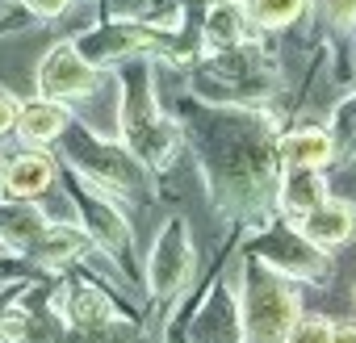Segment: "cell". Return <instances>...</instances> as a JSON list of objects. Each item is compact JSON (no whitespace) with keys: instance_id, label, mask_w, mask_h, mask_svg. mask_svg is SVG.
I'll list each match as a JSON object with an SVG mask.
<instances>
[{"instance_id":"6da1fadb","label":"cell","mask_w":356,"mask_h":343,"mask_svg":"<svg viewBox=\"0 0 356 343\" xmlns=\"http://www.w3.org/2000/svg\"><path fill=\"white\" fill-rule=\"evenodd\" d=\"M122 84V147L143 163V167H159L172 147H176V126L155 109V88H151V67L138 59H122L118 72Z\"/></svg>"},{"instance_id":"7a4b0ae2","label":"cell","mask_w":356,"mask_h":343,"mask_svg":"<svg viewBox=\"0 0 356 343\" xmlns=\"http://www.w3.org/2000/svg\"><path fill=\"white\" fill-rule=\"evenodd\" d=\"M59 147H63V159L76 167V176H84L88 185H97L105 193H126V197L143 189V163L122 142H105L72 122L59 134Z\"/></svg>"},{"instance_id":"3957f363","label":"cell","mask_w":356,"mask_h":343,"mask_svg":"<svg viewBox=\"0 0 356 343\" xmlns=\"http://www.w3.org/2000/svg\"><path fill=\"white\" fill-rule=\"evenodd\" d=\"M76 51L92 63V67H105V63H122V59H134V55H159V51H172V30L159 26V22H105V26H92L84 34L72 38Z\"/></svg>"},{"instance_id":"277c9868","label":"cell","mask_w":356,"mask_h":343,"mask_svg":"<svg viewBox=\"0 0 356 343\" xmlns=\"http://www.w3.org/2000/svg\"><path fill=\"white\" fill-rule=\"evenodd\" d=\"M293 318H298V293L281 276L252 268L248 272V331H252V339H260V343L285 339Z\"/></svg>"},{"instance_id":"5b68a950","label":"cell","mask_w":356,"mask_h":343,"mask_svg":"<svg viewBox=\"0 0 356 343\" xmlns=\"http://www.w3.org/2000/svg\"><path fill=\"white\" fill-rule=\"evenodd\" d=\"M34 84H38V97H51V101H80L97 88V67L76 51L72 38H59L55 47H47V55L38 59V72H34Z\"/></svg>"},{"instance_id":"8992f818","label":"cell","mask_w":356,"mask_h":343,"mask_svg":"<svg viewBox=\"0 0 356 343\" xmlns=\"http://www.w3.org/2000/svg\"><path fill=\"white\" fill-rule=\"evenodd\" d=\"M147 272H151V293L155 297H172L193 272V243H189V226L185 218H168L155 247H151V260H147Z\"/></svg>"},{"instance_id":"52a82bcc","label":"cell","mask_w":356,"mask_h":343,"mask_svg":"<svg viewBox=\"0 0 356 343\" xmlns=\"http://www.w3.org/2000/svg\"><path fill=\"white\" fill-rule=\"evenodd\" d=\"M76 206H80V218H84V231H88L92 243L109 247L113 256H126V251H130V226H126V218H122L118 206L105 201L101 189L88 185L84 176H76Z\"/></svg>"},{"instance_id":"ba28073f","label":"cell","mask_w":356,"mask_h":343,"mask_svg":"<svg viewBox=\"0 0 356 343\" xmlns=\"http://www.w3.org/2000/svg\"><path fill=\"white\" fill-rule=\"evenodd\" d=\"M55 176H59V163L47 151H38V147L17 151L13 159H5V197L34 201L55 185Z\"/></svg>"},{"instance_id":"9c48e42d","label":"cell","mask_w":356,"mask_h":343,"mask_svg":"<svg viewBox=\"0 0 356 343\" xmlns=\"http://www.w3.org/2000/svg\"><path fill=\"white\" fill-rule=\"evenodd\" d=\"M47 226H51V218H47L34 201L0 197V243H5L13 256H30Z\"/></svg>"},{"instance_id":"30bf717a","label":"cell","mask_w":356,"mask_h":343,"mask_svg":"<svg viewBox=\"0 0 356 343\" xmlns=\"http://www.w3.org/2000/svg\"><path fill=\"white\" fill-rule=\"evenodd\" d=\"M67 126H72V109H67V101L34 97V101H22V109H17V138L30 142V147L59 142V134H63Z\"/></svg>"},{"instance_id":"8fae6325","label":"cell","mask_w":356,"mask_h":343,"mask_svg":"<svg viewBox=\"0 0 356 343\" xmlns=\"http://www.w3.org/2000/svg\"><path fill=\"white\" fill-rule=\"evenodd\" d=\"M88 247H92V239H88V231H84V226L51 222L26 260H30V264H38V268H63V264H76Z\"/></svg>"},{"instance_id":"7c38bea8","label":"cell","mask_w":356,"mask_h":343,"mask_svg":"<svg viewBox=\"0 0 356 343\" xmlns=\"http://www.w3.org/2000/svg\"><path fill=\"white\" fill-rule=\"evenodd\" d=\"M352 226H356V218H352V210L343 201H323L310 214H302V235L314 247H339L352 235Z\"/></svg>"},{"instance_id":"4fadbf2b","label":"cell","mask_w":356,"mask_h":343,"mask_svg":"<svg viewBox=\"0 0 356 343\" xmlns=\"http://www.w3.org/2000/svg\"><path fill=\"white\" fill-rule=\"evenodd\" d=\"M63 318L76 326V331H88V326H101V322H109V318H118V310H113V301L97 289V285H67V293H63Z\"/></svg>"},{"instance_id":"5bb4252c","label":"cell","mask_w":356,"mask_h":343,"mask_svg":"<svg viewBox=\"0 0 356 343\" xmlns=\"http://www.w3.org/2000/svg\"><path fill=\"white\" fill-rule=\"evenodd\" d=\"M243 34H248V22H243L239 0H218V5L206 9V22H202L206 51H231L243 42Z\"/></svg>"},{"instance_id":"9a60e30c","label":"cell","mask_w":356,"mask_h":343,"mask_svg":"<svg viewBox=\"0 0 356 343\" xmlns=\"http://www.w3.org/2000/svg\"><path fill=\"white\" fill-rule=\"evenodd\" d=\"M323 201H327V185H323L318 172L314 167H289V176L281 185V206L302 218V214H310Z\"/></svg>"},{"instance_id":"2e32d148","label":"cell","mask_w":356,"mask_h":343,"mask_svg":"<svg viewBox=\"0 0 356 343\" xmlns=\"http://www.w3.org/2000/svg\"><path fill=\"white\" fill-rule=\"evenodd\" d=\"M314 243L306 239H298V235H268V239H260L256 243V251L268 260V264H277V268H289V272H314L318 268V256L310 251Z\"/></svg>"},{"instance_id":"e0dca14e","label":"cell","mask_w":356,"mask_h":343,"mask_svg":"<svg viewBox=\"0 0 356 343\" xmlns=\"http://www.w3.org/2000/svg\"><path fill=\"white\" fill-rule=\"evenodd\" d=\"M310 0H239L248 30H285L306 13Z\"/></svg>"},{"instance_id":"ac0fdd59","label":"cell","mask_w":356,"mask_h":343,"mask_svg":"<svg viewBox=\"0 0 356 343\" xmlns=\"http://www.w3.org/2000/svg\"><path fill=\"white\" fill-rule=\"evenodd\" d=\"M281 159L289 167H323L331 159V134L323 130H298L281 142Z\"/></svg>"},{"instance_id":"d6986e66","label":"cell","mask_w":356,"mask_h":343,"mask_svg":"<svg viewBox=\"0 0 356 343\" xmlns=\"http://www.w3.org/2000/svg\"><path fill=\"white\" fill-rule=\"evenodd\" d=\"M285 343H331V322L327 318H293L285 331Z\"/></svg>"},{"instance_id":"ffe728a7","label":"cell","mask_w":356,"mask_h":343,"mask_svg":"<svg viewBox=\"0 0 356 343\" xmlns=\"http://www.w3.org/2000/svg\"><path fill=\"white\" fill-rule=\"evenodd\" d=\"M17 109H22V101L9 88H0V138L17 130Z\"/></svg>"},{"instance_id":"44dd1931","label":"cell","mask_w":356,"mask_h":343,"mask_svg":"<svg viewBox=\"0 0 356 343\" xmlns=\"http://www.w3.org/2000/svg\"><path fill=\"white\" fill-rule=\"evenodd\" d=\"M22 9H30L34 17H63L72 9V0H17Z\"/></svg>"},{"instance_id":"7402d4cb","label":"cell","mask_w":356,"mask_h":343,"mask_svg":"<svg viewBox=\"0 0 356 343\" xmlns=\"http://www.w3.org/2000/svg\"><path fill=\"white\" fill-rule=\"evenodd\" d=\"M318 5L327 9L331 22H352L356 17V0H318Z\"/></svg>"},{"instance_id":"603a6c76","label":"cell","mask_w":356,"mask_h":343,"mask_svg":"<svg viewBox=\"0 0 356 343\" xmlns=\"http://www.w3.org/2000/svg\"><path fill=\"white\" fill-rule=\"evenodd\" d=\"M331 343H356V322H343V326H331Z\"/></svg>"},{"instance_id":"cb8c5ba5","label":"cell","mask_w":356,"mask_h":343,"mask_svg":"<svg viewBox=\"0 0 356 343\" xmlns=\"http://www.w3.org/2000/svg\"><path fill=\"white\" fill-rule=\"evenodd\" d=\"M0 197H5V159H0Z\"/></svg>"}]
</instances>
